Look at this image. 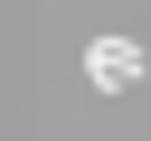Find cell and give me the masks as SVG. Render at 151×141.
Segmentation results:
<instances>
[{"label": "cell", "mask_w": 151, "mask_h": 141, "mask_svg": "<svg viewBox=\"0 0 151 141\" xmlns=\"http://www.w3.org/2000/svg\"><path fill=\"white\" fill-rule=\"evenodd\" d=\"M85 66H94V85H123V75H142V47H123V38H104V47L85 56Z\"/></svg>", "instance_id": "6da1fadb"}]
</instances>
